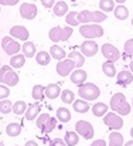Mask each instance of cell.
I'll use <instances>...</instances> for the list:
<instances>
[{"label": "cell", "instance_id": "1", "mask_svg": "<svg viewBox=\"0 0 133 146\" xmlns=\"http://www.w3.org/2000/svg\"><path fill=\"white\" fill-rule=\"evenodd\" d=\"M84 64H85V55L81 51H71L67 58H64V60L57 62L55 71H57V74L60 77H67L74 70L81 68Z\"/></svg>", "mask_w": 133, "mask_h": 146}, {"label": "cell", "instance_id": "2", "mask_svg": "<svg viewBox=\"0 0 133 146\" xmlns=\"http://www.w3.org/2000/svg\"><path fill=\"white\" fill-rule=\"evenodd\" d=\"M109 108H111L113 112H116L118 115H120V116L129 115L130 111H132V106L129 105V102L126 101V97H125L122 92H118V94H115L113 97L111 98Z\"/></svg>", "mask_w": 133, "mask_h": 146}, {"label": "cell", "instance_id": "3", "mask_svg": "<svg viewBox=\"0 0 133 146\" xmlns=\"http://www.w3.org/2000/svg\"><path fill=\"white\" fill-rule=\"evenodd\" d=\"M77 19H78V21L82 23V24H89V23H96V24H99V23L105 21V20L108 19V16H106V13H103V11L82 10V11L78 13Z\"/></svg>", "mask_w": 133, "mask_h": 146}, {"label": "cell", "instance_id": "4", "mask_svg": "<svg viewBox=\"0 0 133 146\" xmlns=\"http://www.w3.org/2000/svg\"><path fill=\"white\" fill-rule=\"evenodd\" d=\"M74 33V29L71 26H67V27H52L50 31H48V38L52 41V43H60V41H67Z\"/></svg>", "mask_w": 133, "mask_h": 146}, {"label": "cell", "instance_id": "5", "mask_svg": "<svg viewBox=\"0 0 133 146\" xmlns=\"http://www.w3.org/2000/svg\"><path fill=\"white\" fill-rule=\"evenodd\" d=\"M78 95H79L81 99H85L88 102L89 101H95L101 95V90L93 82H84L78 87Z\"/></svg>", "mask_w": 133, "mask_h": 146}, {"label": "cell", "instance_id": "6", "mask_svg": "<svg viewBox=\"0 0 133 146\" xmlns=\"http://www.w3.org/2000/svg\"><path fill=\"white\" fill-rule=\"evenodd\" d=\"M19 74L11 68L10 65H1L0 67V84H4L7 87H16L19 84Z\"/></svg>", "mask_w": 133, "mask_h": 146}, {"label": "cell", "instance_id": "7", "mask_svg": "<svg viewBox=\"0 0 133 146\" xmlns=\"http://www.w3.org/2000/svg\"><path fill=\"white\" fill-rule=\"evenodd\" d=\"M79 34L87 38V40H92V38H99L103 36V29L102 26L96 24V23H89V24H82L79 27Z\"/></svg>", "mask_w": 133, "mask_h": 146}, {"label": "cell", "instance_id": "8", "mask_svg": "<svg viewBox=\"0 0 133 146\" xmlns=\"http://www.w3.org/2000/svg\"><path fill=\"white\" fill-rule=\"evenodd\" d=\"M103 123L111 129V131H119L123 128V119L120 115H118L116 112H108L103 116Z\"/></svg>", "mask_w": 133, "mask_h": 146}, {"label": "cell", "instance_id": "9", "mask_svg": "<svg viewBox=\"0 0 133 146\" xmlns=\"http://www.w3.org/2000/svg\"><path fill=\"white\" fill-rule=\"evenodd\" d=\"M1 48L7 55L11 57V55H16L21 51V46L17 40H13V37L7 36V37L1 38Z\"/></svg>", "mask_w": 133, "mask_h": 146}, {"label": "cell", "instance_id": "10", "mask_svg": "<svg viewBox=\"0 0 133 146\" xmlns=\"http://www.w3.org/2000/svg\"><path fill=\"white\" fill-rule=\"evenodd\" d=\"M75 132L81 135L85 139H92L93 138V126L89 123L88 121H78L75 123Z\"/></svg>", "mask_w": 133, "mask_h": 146}, {"label": "cell", "instance_id": "11", "mask_svg": "<svg viewBox=\"0 0 133 146\" xmlns=\"http://www.w3.org/2000/svg\"><path fill=\"white\" fill-rule=\"evenodd\" d=\"M102 54H103V57L108 60V61H118L119 58H120V52H119V50L116 48L113 44H111V43H106V44H103L102 46Z\"/></svg>", "mask_w": 133, "mask_h": 146}, {"label": "cell", "instance_id": "12", "mask_svg": "<svg viewBox=\"0 0 133 146\" xmlns=\"http://www.w3.org/2000/svg\"><path fill=\"white\" fill-rule=\"evenodd\" d=\"M37 6L34 3H23L20 6V16L26 20H33L37 16Z\"/></svg>", "mask_w": 133, "mask_h": 146}, {"label": "cell", "instance_id": "13", "mask_svg": "<svg viewBox=\"0 0 133 146\" xmlns=\"http://www.w3.org/2000/svg\"><path fill=\"white\" fill-rule=\"evenodd\" d=\"M10 37H13L16 40H21V41L26 43V41H28L30 33L24 26H13L10 29Z\"/></svg>", "mask_w": 133, "mask_h": 146}, {"label": "cell", "instance_id": "14", "mask_svg": "<svg viewBox=\"0 0 133 146\" xmlns=\"http://www.w3.org/2000/svg\"><path fill=\"white\" fill-rule=\"evenodd\" d=\"M79 50H81V52L85 55V57H93V55H96V52H98V44L93 41V40H85L81 46H79Z\"/></svg>", "mask_w": 133, "mask_h": 146}, {"label": "cell", "instance_id": "15", "mask_svg": "<svg viewBox=\"0 0 133 146\" xmlns=\"http://www.w3.org/2000/svg\"><path fill=\"white\" fill-rule=\"evenodd\" d=\"M116 82L120 87H128L133 82V74L128 70H122L120 72L116 74Z\"/></svg>", "mask_w": 133, "mask_h": 146}, {"label": "cell", "instance_id": "16", "mask_svg": "<svg viewBox=\"0 0 133 146\" xmlns=\"http://www.w3.org/2000/svg\"><path fill=\"white\" fill-rule=\"evenodd\" d=\"M71 81L75 84V85H81V84H84V82H87V77H88V74H87V71H84L82 68H77V70H74L71 74Z\"/></svg>", "mask_w": 133, "mask_h": 146}, {"label": "cell", "instance_id": "17", "mask_svg": "<svg viewBox=\"0 0 133 146\" xmlns=\"http://www.w3.org/2000/svg\"><path fill=\"white\" fill-rule=\"evenodd\" d=\"M40 109H41L40 104H30V105L27 106L26 113H24L26 119H27V121H34V119H37V116L40 115Z\"/></svg>", "mask_w": 133, "mask_h": 146}, {"label": "cell", "instance_id": "18", "mask_svg": "<svg viewBox=\"0 0 133 146\" xmlns=\"http://www.w3.org/2000/svg\"><path fill=\"white\" fill-rule=\"evenodd\" d=\"M44 95L48 99H55L57 97L61 95V87L58 84H50V85H47L44 90Z\"/></svg>", "mask_w": 133, "mask_h": 146}, {"label": "cell", "instance_id": "19", "mask_svg": "<svg viewBox=\"0 0 133 146\" xmlns=\"http://www.w3.org/2000/svg\"><path fill=\"white\" fill-rule=\"evenodd\" d=\"M21 51H23V55L26 58H34V55L37 54V48H36V44L33 41H26L21 47Z\"/></svg>", "mask_w": 133, "mask_h": 146}, {"label": "cell", "instance_id": "20", "mask_svg": "<svg viewBox=\"0 0 133 146\" xmlns=\"http://www.w3.org/2000/svg\"><path fill=\"white\" fill-rule=\"evenodd\" d=\"M72 108H74V111L75 112H78V113H87L89 111V104L88 101H85V99H75L74 101V104H72Z\"/></svg>", "mask_w": 133, "mask_h": 146}, {"label": "cell", "instance_id": "21", "mask_svg": "<svg viewBox=\"0 0 133 146\" xmlns=\"http://www.w3.org/2000/svg\"><path fill=\"white\" fill-rule=\"evenodd\" d=\"M48 52H50L51 58H55L57 61H61V60L67 58V52L64 51V48H62V47H60V46H57V44L51 46V48H50Z\"/></svg>", "mask_w": 133, "mask_h": 146}, {"label": "cell", "instance_id": "22", "mask_svg": "<svg viewBox=\"0 0 133 146\" xmlns=\"http://www.w3.org/2000/svg\"><path fill=\"white\" fill-rule=\"evenodd\" d=\"M52 11H54V14H55L57 17H62V16H65V14L68 13V4H67L64 0H60V1H57V3L54 4Z\"/></svg>", "mask_w": 133, "mask_h": 146}, {"label": "cell", "instance_id": "23", "mask_svg": "<svg viewBox=\"0 0 133 146\" xmlns=\"http://www.w3.org/2000/svg\"><path fill=\"white\" fill-rule=\"evenodd\" d=\"M102 71H103V74H105L106 77H109V78L116 77V67H115V62L106 60V61L102 64Z\"/></svg>", "mask_w": 133, "mask_h": 146}, {"label": "cell", "instance_id": "24", "mask_svg": "<svg viewBox=\"0 0 133 146\" xmlns=\"http://www.w3.org/2000/svg\"><path fill=\"white\" fill-rule=\"evenodd\" d=\"M108 146H123V136L120 132L113 131L109 133V143Z\"/></svg>", "mask_w": 133, "mask_h": 146}, {"label": "cell", "instance_id": "25", "mask_svg": "<svg viewBox=\"0 0 133 146\" xmlns=\"http://www.w3.org/2000/svg\"><path fill=\"white\" fill-rule=\"evenodd\" d=\"M26 64V57L23 54H16V55H11L10 58V67L11 68H23Z\"/></svg>", "mask_w": 133, "mask_h": 146}, {"label": "cell", "instance_id": "26", "mask_svg": "<svg viewBox=\"0 0 133 146\" xmlns=\"http://www.w3.org/2000/svg\"><path fill=\"white\" fill-rule=\"evenodd\" d=\"M91 109H92V113H93L95 116H105V115L108 113L109 106H108L106 104H103V102H96Z\"/></svg>", "mask_w": 133, "mask_h": 146}, {"label": "cell", "instance_id": "27", "mask_svg": "<svg viewBox=\"0 0 133 146\" xmlns=\"http://www.w3.org/2000/svg\"><path fill=\"white\" fill-rule=\"evenodd\" d=\"M113 14H115V17L118 20H126L129 17V9L126 6H123V4H119V6L115 7Z\"/></svg>", "mask_w": 133, "mask_h": 146}, {"label": "cell", "instance_id": "28", "mask_svg": "<svg viewBox=\"0 0 133 146\" xmlns=\"http://www.w3.org/2000/svg\"><path fill=\"white\" fill-rule=\"evenodd\" d=\"M6 133L10 136V138H16L21 133V125L20 123H16V122H11L6 126Z\"/></svg>", "mask_w": 133, "mask_h": 146}, {"label": "cell", "instance_id": "29", "mask_svg": "<svg viewBox=\"0 0 133 146\" xmlns=\"http://www.w3.org/2000/svg\"><path fill=\"white\" fill-rule=\"evenodd\" d=\"M57 119L60 121V122H69L71 121V112L68 111V108H64V106H61V108H58L57 109Z\"/></svg>", "mask_w": 133, "mask_h": 146}, {"label": "cell", "instance_id": "30", "mask_svg": "<svg viewBox=\"0 0 133 146\" xmlns=\"http://www.w3.org/2000/svg\"><path fill=\"white\" fill-rule=\"evenodd\" d=\"M67 146H77L78 141H79V135L75 132V131H69L65 133V138H64Z\"/></svg>", "mask_w": 133, "mask_h": 146}, {"label": "cell", "instance_id": "31", "mask_svg": "<svg viewBox=\"0 0 133 146\" xmlns=\"http://www.w3.org/2000/svg\"><path fill=\"white\" fill-rule=\"evenodd\" d=\"M36 61L40 65H48L50 61H51V55H50L48 51H38L36 54Z\"/></svg>", "mask_w": 133, "mask_h": 146}, {"label": "cell", "instance_id": "32", "mask_svg": "<svg viewBox=\"0 0 133 146\" xmlns=\"http://www.w3.org/2000/svg\"><path fill=\"white\" fill-rule=\"evenodd\" d=\"M77 16H78V11H68L67 14H65V21H67V26H71V27H77V26H79V21H78V19H77Z\"/></svg>", "mask_w": 133, "mask_h": 146}, {"label": "cell", "instance_id": "33", "mask_svg": "<svg viewBox=\"0 0 133 146\" xmlns=\"http://www.w3.org/2000/svg\"><path fill=\"white\" fill-rule=\"evenodd\" d=\"M27 106H28V104H26L24 101H16V102L13 104V113H16V115H23V113H26Z\"/></svg>", "mask_w": 133, "mask_h": 146}, {"label": "cell", "instance_id": "34", "mask_svg": "<svg viewBox=\"0 0 133 146\" xmlns=\"http://www.w3.org/2000/svg\"><path fill=\"white\" fill-rule=\"evenodd\" d=\"M115 1L113 0H99V9L103 13H109L115 10Z\"/></svg>", "mask_w": 133, "mask_h": 146}, {"label": "cell", "instance_id": "35", "mask_svg": "<svg viewBox=\"0 0 133 146\" xmlns=\"http://www.w3.org/2000/svg\"><path fill=\"white\" fill-rule=\"evenodd\" d=\"M44 90H45L44 85H40V84H38V85H34V87H33V91H31V97L34 98L36 101H41V99L45 97Z\"/></svg>", "mask_w": 133, "mask_h": 146}, {"label": "cell", "instance_id": "36", "mask_svg": "<svg viewBox=\"0 0 133 146\" xmlns=\"http://www.w3.org/2000/svg\"><path fill=\"white\" fill-rule=\"evenodd\" d=\"M61 101L64 102V104H74V101H75V94L71 91V90H64V91H61Z\"/></svg>", "mask_w": 133, "mask_h": 146}, {"label": "cell", "instance_id": "37", "mask_svg": "<svg viewBox=\"0 0 133 146\" xmlns=\"http://www.w3.org/2000/svg\"><path fill=\"white\" fill-rule=\"evenodd\" d=\"M13 111V104L9 99H1L0 101V113H10Z\"/></svg>", "mask_w": 133, "mask_h": 146}, {"label": "cell", "instance_id": "38", "mask_svg": "<svg viewBox=\"0 0 133 146\" xmlns=\"http://www.w3.org/2000/svg\"><path fill=\"white\" fill-rule=\"evenodd\" d=\"M50 118H51V116H50L48 113H41V115H38V116H37V119H36L37 128L43 131V129H44V126L47 125V122L50 121Z\"/></svg>", "mask_w": 133, "mask_h": 146}, {"label": "cell", "instance_id": "39", "mask_svg": "<svg viewBox=\"0 0 133 146\" xmlns=\"http://www.w3.org/2000/svg\"><path fill=\"white\" fill-rule=\"evenodd\" d=\"M57 121H58L57 118H52V116H51V118H50V121L47 122V125L44 126L43 132H44V133H50V132H52V131L55 129V126H57Z\"/></svg>", "mask_w": 133, "mask_h": 146}, {"label": "cell", "instance_id": "40", "mask_svg": "<svg viewBox=\"0 0 133 146\" xmlns=\"http://www.w3.org/2000/svg\"><path fill=\"white\" fill-rule=\"evenodd\" d=\"M133 55V38L128 40L125 43V57H132Z\"/></svg>", "mask_w": 133, "mask_h": 146}, {"label": "cell", "instance_id": "41", "mask_svg": "<svg viewBox=\"0 0 133 146\" xmlns=\"http://www.w3.org/2000/svg\"><path fill=\"white\" fill-rule=\"evenodd\" d=\"M10 95V90L7 85L4 84H0V101L1 99H7V97Z\"/></svg>", "mask_w": 133, "mask_h": 146}, {"label": "cell", "instance_id": "42", "mask_svg": "<svg viewBox=\"0 0 133 146\" xmlns=\"http://www.w3.org/2000/svg\"><path fill=\"white\" fill-rule=\"evenodd\" d=\"M50 146H67V143H65L64 139H61V138H55V139H52V141L50 142Z\"/></svg>", "mask_w": 133, "mask_h": 146}, {"label": "cell", "instance_id": "43", "mask_svg": "<svg viewBox=\"0 0 133 146\" xmlns=\"http://www.w3.org/2000/svg\"><path fill=\"white\" fill-rule=\"evenodd\" d=\"M20 0H0V6H14Z\"/></svg>", "mask_w": 133, "mask_h": 146}, {"label": "cell", "instance_id": "44", "mask_svg": "<svg viewBox=\"0 0 133 146\" xmlns=\"http://www.w3.org/2000/svg\"><path fill=\"white\" fill-rule=\"evenodd\" d=\"M41 3L45 9H52L54 4H55V0H41Z\"/></svg>", "mask_w": 133, "mask_h": 146}, {"label": "cell", "instance_id": "45", "mask_svg": "<svg viewBox=\"0 0 133 146\" xmlns=\"http://www.w3.org/2000/svg\"><path fill=\"white\" fill-rule=\"evenodd\" d=\"M89 146H108V145H106V142H105L103 139H96V141H93Z\"/></svg>", "mask_w": 133, "mask_h": 146}, {"label": "cell", "instance_id": "46", "mask_svg": "<svg viewBox=\"0 0 133 146\" xmlns=\"http://www.w3.org/2000/svg\"><path fill=\"white\" fill-rule=\"evenodd\" d=\"M24 146H38V145H37V142H36V141H28Z\"/></svg>", "mask_w": 133, "mask_h": 146}, {"label": "cell", "instance_id": "47", "mask_svg": "<svg viewBox=\"0 0 133 146\" xmlns=\"http://www.w3.org/2000/svg\"><path fill=\"white\" fill-rule=\"evenodd\" d=\"M113 1H115V3H118V4H123L126 0H113Z\"/></svg>", "mask_w": 133, "mask_h": 146}, {"label": "cell", "instance_id": "48", "mask_svg": "<svg viewBox=\"0 0 133 146\" xmlns=\"http://www.w3.org/2000/svg\"><path fill=\"white\" fill-rule=\"evenodd\" d=\"M123 146H133V139H132V141H129V142H126Z\"/></svg>", "mask_w": 133, "mask_h": 146}, {"label": "cell", "instance_id": "49", "mask_svg": "<svg viewBox=\"0 0 133 146\" xmlns=\"http://www.w3.org/2000/svg\"><path fill=\"white\" fill-rule=\"evenodd\" d=\"M129 68H130V72L133 74V60L130 61V64H129Z\"/></svg>", "mask_w": 133, "mask_h": 146}, {"label": "cell", "instance_id": "50", "mask_svg": "<svg viewBox=\"0 0 133 146\" xmlns=\"http://www.w3.org/2000/svg\"><path fill=\"white\" fill-rule=\"evenodd\" d=\"M130 135H132V138H133V128L130 129Z\"/></svg>", "mask_w": 133, "mask_h": 146}, {"label": "cell", "instance_id": "51", "mask_svg": "<svg viewBox=\"0 0 133 146\" xmlns=\"http://www.w3.org/2000/svg\"><path fill=\"white\" fill-rule=\"evenodd\" d=\"M132 109H133V101H132Z\"/></svg>", "mask_w": 133, "mask_h": 146}, {"label": "cell", "instance_id": "52", "mask_svg": "<svg viewBox=\"0 0 133 146\" xmlns=\"http://www.w3.org/2000/svg\"><path fill=\"white\" fill-rule=\"evenodd\" d=\"M132 26H133V19H132Z\"/></svg>", "mask_w": 133, "mask_h": 146}, {"label": "cell", "instance_id": "53", "mask_svg": "<svg viewBox=\"0 0 133 146\" xmlns=\"http://www.w3.org/2000/svg\"><path fill=\"white\" fill-rule=\"evenodd\" d=\"M0 44H1V40H0Z\"/></svg>", "mask_w": 133, "mask_h": 146}, {"label": "cell", "instance_id": "54", "mask_svg": "<svg viewBox=\"0 0 133 146\" xmlns=\"http://www.w3.org/2000/svg\"><path fill=\"white\" fill-rule=\"evenodd\" d=\"M31 1H36V0H31Z\"/></svg>", "mask_w": 133, "mask_h": 146}, {"label": "cell", "instance_id": "55", "mask_svg": "<svg viewBox=\"0 0 133 146\" xmlns=\"http://www.w3.org/2000/svg\"><path fill=\"white\" fill-rule=\"evenodd\" d=\"M14 146H19V145H14Z\"/></svg>", "mask_w": 133, "mask_h": 146}, {"label": "cell", "instance_id": "56", "mask_svg": "<svg viewBox=\"0 0 133 146\" xmlns=\"http://www.w3.org/2000/svg\"><path fill=\"white\" fill-rule=\"evenodd\" d=\"M0 67H1V64H0Z\"/></svg>", "mask_w": 133, "mask_h": 146}, {"label": "cell", "instance_id": "57", "mask_svg": "<svg viewBox=\"0 0 133 146\" xmlns=\"http://www.w3.org/2000/svg\"><path fill=\"white\" fill-rule=\"evenodd\" d=\"M0 146H3V145H0Z\"/></svg>", "mask_w": 133, "mask_h": 146}]
</instances>
